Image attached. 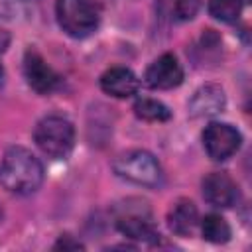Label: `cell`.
<instances>
[{
  "mask_svg": "<svg viewBox=\"0 0 252 252\" xmlns=\"http://www.w3.org/2000/svg\"><path fill=\"white\" fill-rule=\"evenodd\" d=\"M43 183L41 161L26 148H10L0 161V185L16 195H30Z\"/></svg>",
  "mask_w": 252,
  "mask_h": 252,
  "instance_id": "obj_1",
  "label": "cell"
},
{
  "mask_svg": "<svg viewBox=\"0 0 252 252\" xmlns=\"http://www.w3.org/2000/svg\"><path fill=\"white\" fill-rule=\"evenodd\" d=\"M33 140L45 156L53 159H63L71 154L75 146V128L67 118L51 114L37 122L33 130Z\"/></svg>",
  "mask_w": 252,
  "mask_h": 252,
  "instance_id": "obj_2",
  "label": "cell"
},
{
  "mask_svg": "<svg viewBox=\"0 0 252 252\" xmlns=\"http://www.w3.org/2000/svg\"><path fill=\"white\" fill-rule=\"evenodd\" d=\"M57 22L71 37L91 35L100 22V8L93 0H57Z\"/></svg>",
  "mask_w": 252,
  "mask_h": 252,
  "instance_id": "obj_3",
  "label": "cell"
},
{
  "mask_svg": "<svg viewBox=\"0 0 252 252\" xmlns=\"http://www.w3.org/2000/svg\"><path fill=\"white\" fill-rule=\"evenodd\" d=\"M112 167L122 179L132 181L136 185L158 187L163 181L159 161L146 150H130L126 154H120L114 159Z\"/></svg>",
  "mask_w": 252,
  "mask_h": 252,
  "instance_id": "obj_4",
  "label": "cell"
},
{
  "mask_svg": "<svg viewBox=\"0 0 252 252\" xmlns=\"http://www.w3.org/2000/svg\"><path fill=\"white\" fill-rule=\"evenodd\" d=\"M242 136L240 132L224 122H211L203 130V146L215 161H224L228 159L238 148H240Z\"/></svg>",
  "mask_w": 252,
  "mask_h": 252,
  "instance_id": "obj_5",
  "label": "cell"
},
{
  "mask_svg": "<svg viewBox=\"0 0 252 252\" xmlns=\"http://www.w3.org/2000/svg\"><path fill=\"white\" fill-rule=\"evenodd\" d=\"M144 81L150 89H158V91L173 89V87L181 85V81H183L181 63L177 61V57L173 53H163L148 67Z\"/></svg>",
  "mask_w": 252,
  "mask_h": 252,
  "instance_id": "obj_6",
  "label": "cell"
},
{
  "mask_svg": "<svg viewBox=\"0 0 252 252\" xmlns=\"http://www.w3.org/2000/svg\"><path fill=\"white\" fill-rule=\"evenodd\" d=\"M24 75H26L28 85L35 93H39V94H49L59 85V75L45 63V59L35 49H28L26 51V57H24Z\"/></svg>",
  "mask_w": 252,
  "mask_h": 252,
  "instance_id": "obj_7",
  "label": "cell"
},
{
  "mask_svg": "<svg viewBox=\"0 0 252 252\" xmlns=\"http://www.w3.org/2000/svg\"><path fill=\"white\" fill-rule=\"evenodd\" d=\"M203 197L209 205L228 209L238 199V187L224 171H213L203 179Z\"/></svg>",
  "mask_w": 252,
  "mask_h": 252,
  "instance_id": "obj_8",
  "label": "cell"
},
{
  "mask_svg": "<svg viewBox=\"0 0 252 252\" xmlns=\"http://www.w3.org/2000/svg\"><path fill=\"white\" fill-rule=\"evenodd\" d=\"M226 96L219 85H203L197 89L189 100V114L193 118H207L215 116L224 110Z\"/></svg>",
  "mask_w": 252,
  "mask_h": 252,
  "instance_id": "obj_9",
  "label": "cell"
},
{
  "mask_svg": "<svg viewBox=\"0 0 252 252\" xmlns=\"http://www.w3.org/2000/svg\"><path fill=\"white\" fill-rule=\"evenodd\" d=\"M140 87L138 77L126 67H110L100 75V89L116 98H128L136 94Z\"/></svg>",
  "mask_w": 252,
  "mask_h": 252,
  "instance_id": "obj_10",
  "label": "cell"
},
{
  "mask_svg": "<svg viewBox=\"0 0 252 252\" xmlns=\"http://www.w3.org/2000/svg\"><path fill=\"white\" fill-rule=\"evenodd\" d=\"M197 224H199V213H197V207L193 205V201L179 199L171 205V209L167 213V226L173 234L187 238L193 234Z\"/></svg>",
  "mask_w": 252,
  "mask_h": 252,
  "instance_id": "obj_11",
  "label": "cell"
},
{
  "mask_svg": "<svg viewBox=\"0 0 252 252\" xmlns=\"http://www.w3.org/2000/svg\"><path fill=\"white\" fill-rule=\"evenodd\" d=\"M118 230L134 240H144V242H156L159 240V232L156 230V226L152 224V220L140 213H128L118 217L116 220Z\"/></svg>",
  "mask_w": 252,
  "mask_h": 252,
  "instance_id": "obj_12",
  "label": "cell"
},
{
  "mask_svg": "<svg viewBox=\"0 0 252 252\" xmlns=\"http://www.w3.org/2000/svg\"><path fill=\"white\" fill-rule=\"evenodd\" d=\"M201 8V0H156V12L167 22H187Z\"/></svg>",
  "mask_w": 252,
  "mask_h": 252,
  "instance_id": "obj_13",
  "label": "cell"
},
{
  "mask_svg": "<svg viewBox=\"0 0 252 252\" xmlns=\"http://www.w3.org/2000/svg\"><path fill=\"white\" fill-rule=\"evenodd\" d=\"M134 114L146 122H165L171 118V110L156 98H138L134 102Z\"/></svg>",
  "mask_w": 252,
  "mask_h": 252,
  "instance_id": "obj_14",
  "label": "cell"
},
{
  "mask_svg": "<svg viewBox=\"0 0 252 252\" xmlns=\"http://www.w3.org/2000/svg\"><path fill=\"white\" fill-rule=\"evenodd\" d=\"M203 238L213 244H224L230 240V226L220 215H207L201 220Z\"/></svg>",
  "mask_w": 252,
  "mask_h": 252,
  "instance_id": "obj_15",
  "label": "cell"
},
{
  "mask_svg": "<svg viewBox=\"0 0 252 252\" xmlns=\"http://www.w3.org/2000/svg\"><path fill=\"white\" fill-rule=\"evenodd\" d=\"M248 0H209V14L220 22H236Z\"/></svg>",
  "mask_w": 252,
  "mask_h": 252,
  "instance_id": "obj_16",
  "label": "cell"
},
{
  "mask_svg": "<svg viewBox=\"0 0 252 252\" xmlns=\"http://www.w3.org/2000/svg\"><path fill=\"white\" fill-rule=\"evenodd\" d=\"M53 248H55V250H81L83 244L77 242V240H71V236H61V238L55 242Z\"/></svg>",
  "mask_w": 252,
  "mask_h": 252,
  "instance_id": "obj_17",
  "label": "cell"
},
{
  "mask_svg": "<svg viewBox=\"0 0 252 252\" xmlns=\"http://www.w3.org/2000/svg\"><path fill=\"white\" fill-rule=\"evenodd\" d=\"M6 45H8V35L4 33V32H0V53L6 49ZM4 81V67H2V63H0V83Z\"/></svg>",
  "mask_w": 252,
  "mask_h": 252,
  "instance_id": "obj_18",
  "label": "cell"
},
{
  "mask_svg": "<svg viewBox=\"0 0 252 252\" xmlns=\"http://www.w3.org/2000/svg\"><path fill=\"white\" fill-rule=\"evenodd\" d=\"M0 220H2V207H0Z\"/></svg>",
  "mask_w": 252,
  "mask_h": 252,
  "instance_id": "obj_19",
  "label": "cell"
}]
</instances>
